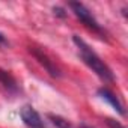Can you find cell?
Here are the masks:
<instances>
[{
	"mask_svg": "<svg viewBox=\"0 0 128 128\" xmlns=\"http://www.w3.org/2000/svg\"><path fill=\"white\" fill-rule=\"evenodd\" d=\"M72 41H74V44L78 47V54H80L82 60L86 63V65H88L101 80H104V82H113V80H114L112 70L101 60V57H100L82 38H78L77 35H74V36H72Z\"/></svg>",
	"mask_w": 128,
	"mask_h": 128,
	"instance_id": "obj_1",
	"label": "cell"
},
{
	"mask_svg": "<svg viewBox=\"0 0 128 128\" xmlns=\"http://www.w3.org/2000/svg\"><path fill=\"white\" fill-rule=\"evenodd\" d=\"M70 6H71V9H72V12L76 14V17L86 26V27H89L90 30H94V32H98V33H102V29H101V26L98 24V21L94 18V15H92V12L83 5V3H80V2H71L70 3Z\"/></svg>",
	"mask_w": 128,
	"mask_h": 128,
	"instance_id": "obj_2",
	"label": "cell"
},
{
	"mask_svg": "<svg viewBox=\"0 0 128 128\" xmlns=\"http://www.w3.org/2000/svg\"><path fill=\"white\" fill-rule=\"evenodd\" d=\"M20 116H21L23 122L30 128H45L42 118L32 106H23L20 110Z\"/></svg>",
	"mask_w": 128,
	"mask_h": 128,
	"instance_id": "obj_3",
	"label": "cell"
},
{
	"mask_svg": "<svg viewBox=\"0 0 128 128\" xmlns=\"http://www.w3.org/2000/svg\"><path fill=\"white\" fill-rule=\"evenodd\" d=\"M30 53H32V56L41 63V65L44 66V70H45L51 77H60V76H62L60 71H59V68L54 65V62H53L44 51H41V50H38V48H30Z\"/></svg>",
	"mask_w": 128,
	"mask_h": 128,
	"instance_id": "obj_4",
	"label": "cell"
},
{
	"mask_svg": "<svg viewBox=\"0 0 128 128\" xmlns=\"http://www.w3.org/2000/svg\"><path fill=\"white\" fill-rule=\"evenodd\" d=\"M98 95L104 100V101H107L120 116H124L125 114V110H124V106L120 104V101L118 100V96L113 94V92H110L108 89H106V88H101V89H98Z\"/></svg>",
	"mask_w": 128,
	"mask_h": 128,
	"instance_id": "obj_5",
	"label": "cell"
},
{
	"mask_svg": "<svg viewBox=\"0 0 128 128\" xmlns=\"http://www.w3.org/2000/svg\"><path fill=\"white\" fill-rule=\"evenodd\" d=\"M0 84H2L9 94H17L18 89H20L17 80H15L8 71H5V70H2V68H0Z\"/></svg>",
	"mask_w": 128,
	"mask_h": 128,
	"instance_id": "obj_6",
	"label": "cell"
},
{
	"mask_svg": "<svg viewBox=\"0 0 128 128\" xmlns=\"http://www.w3.org/2000/svg\"><path fill=\"white\" fill-rule=\"evenodd\" d=\"M47 118L50 119V122H51L56 128H72V125H71V122H70V120H66L65 118H62V116H59V114L48 113V114H47Z\"/></svg>",
	"mask_w": 128,
	"mask_h": 128,
	"instance_id": "obj_7",
	"label": "cell"
},
{
	"mask_svg": "<svg viewBox=\"0 0 128 128\" xmlns=\"http://www.w3.org/2000/svg\"><path fill=\"white\" fill-rule=\"evenodd\" d=\"M53 12H54V15H57V17H60V18H66L65 9L60 8V6H54V8H53Z\"/></svg>",
	"mask_w": 128,
	"mask_h": 128,
	"instance_id": "obj_8",
	"label": "cell"
},
{
	"mask_svg": "<svg viewBox=\"0 0 128 128\" xmlns=\"http://www.w3.org/2000/svg\"><path fill=\"white\" fill-rule=\"evenodd\" d=\"M107 125H108V128H125L120 122H118V120H114V119H112V118L107 119Z\"/></svg>",
	"mask_w": 128,
	"mask_h": 128,
	"instance_id": "obj_9",
	"label": "cell"
},
{
	"mask_svg": "<svg viewBox=\"0 0 128 128\" xmlns=\"http://www.w3.org/2000/svg\"><path fill=\"white\" fill-rule=\"evenodd\" d=\"M6 44H8V41H6L5 35H3V33H0V45H6Z\"/></svg>",
	"mask_w": 128,
	"mask_h": 128,
	"instance_id": "obj_10",
	"label": "cell"
},
{
	"mask_svg": "<svg viewBox=\"0 0 128 128\" xmlns=\"http://www.w3.org/2000/svg\"><path fill=\"white\" fill-rule=\"evenodd\" d=\"M80 128H92V126H89V125H84V124H82V125H80Z\"/></svg>",
	"mask_w": 128,
	"mask_h": 128,
	"instance_id": "obj_11",
	"label": "cell"
}]
</instances>
